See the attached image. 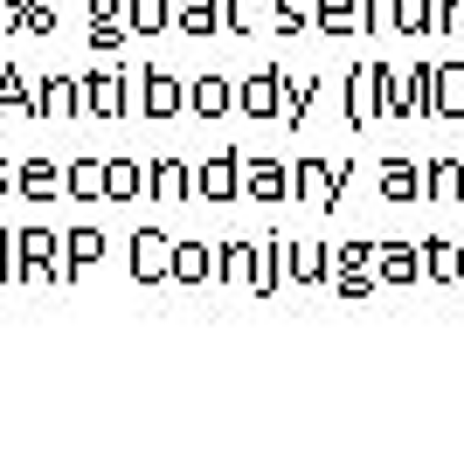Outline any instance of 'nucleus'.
<instances>
[]
</instances>
